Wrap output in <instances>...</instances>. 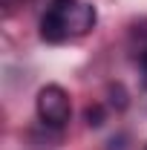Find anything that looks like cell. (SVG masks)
<instances>
[{
    "label": "cell",
    "instance_id": "6da1fadb",
    "mask_svg": "<svg viewBox=\"0 0 147 150\" xmlns=\"http://www.w3.org/2000/svg\"><path fill=\"white\" fill-rule=\"evenodd\" d=\"M95 6L87 0H49L40 18V38L46 43H66L95 29Z\"/></svg>",
    "mask_w": 147,
    "mask_h": 150
},
{
    "label": "cell",
    "instance_id": "7a4b0ae2",
    "mask_svg": "<svg viewBox=\"0 0 147 150\" xmlns=\"http://www.w3.org/2000/svg\"><path fill=\"white\" fill-rule=\"evenodd\" d=\"M37 118L46 124V127H64L72 115V101H69V93L58 84H46L40 93H37Z\"/></svg>",
    "mask_w": 147,
    "mask_h": 150
},
{
    "label": "cell",
    "instance_id": "3957f363",
    "mask_svg": "<svg viewBox=\"0 0 147 150\" xmlns=\"http://www.w3.org/2000/svg\"><path fill=\"white\" fill-rule=\"evenodd\" d=\"M87 121H90V127H98L101 124V107H90L87 110Z\"/></svg>",
    "mask_w": 147,
    "mask_h": 150
},
{
    "label": "cell",
    "instance_id": "277c9868",
    "mask_svg": "<svg viewBox=\"0 0 147 150\" xmlns=\"http://www.w3.org/2000/svg\"><path fill=\"white\" fill-rule=\"evenodd\" d=\"M139 67H141V81H144V93H147V49L139 58Z\"/></svg>",
    "mask_w": 147,
    "mask_h": 150
},
{
    "label": "cell",
    "instance_id": "5b68a950",
    "mask_svg": "<svg viewBox=\"0 0 147 150\" xmlns=\"http://www.w3.org/2000/svg\"><path fill=\"white\" fill-rule=\"evenodd\" d=\"M144 150H147V147H144Z\"/></svg>",
    "mask_w": 147,
    "mask_h": 150
}]
</instances>
